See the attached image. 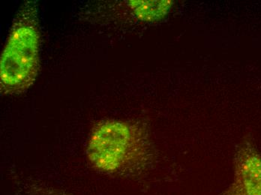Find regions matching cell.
<instances>
[{"label": "cell", "instance_id": "6da1fadb", "mask_svg": "<svg viewBox=\"0 0 261 195\" xmlns=\"http://www.w3.org/2000/svg\"><path fill=\"white\" fill-rule=\"evenodd\" d=\"M87 155L100 172L128 176L144 169L150 158L149 141L136 123L107 120L94 127L87 141Z\"/></svg>", "mask_w": 261, "mask_h": 195}, {"label": "cell", "instance_id": "7a4b0ae2", "mask_svg": "<svg viewBox=\"0 0 261 195\" xmlns=\"http://www.w3.org/2000/svg\"><path fill=\"white\" fill-rule=\"evenodd\" d=\"M40 32L36 1L22 5L12 23L0 58L2 95L13 96L27 91L39 69Z\"/></svg>", "mask_w": 261, "mask_h": 195}, {"label": "cell", "instance_id": "3957f363", "mask_svg": "<svg viewBox=\"0 0 261 195\" xmlns=\"http://www.w3.org/2000/svg\"><path fill=\"white\" fill-rule=\"evenodd\" d=\"M218 195H261V154L251 140L244 139L239 144L233 180Z\"/></svg>", "mask_w": 261, "mask_h": 195}, {"label": "cell", "instance_id": "277c9868", "mask_svg": "<svg viewBox=\"0 0 261 195\" xmlns=\"http://www.w3.org/2000/svg\"><path fill=\"white\" fill-rule=\"evenodd\" d=\"M128 6L139 20L145 22H154L162 20L170 12L173 2L162 1H129Z\"/></svg>", "mask_w": 261, "mask_h": 195}, {"label": "cell", "instance_id": "5b68a950", "mask_svg": "<svg viewBox=\"0 0 261 195\" xmlns=\"http://www.w3.org/2000/svg\"><path fill=\"white\" fill-rule=\"evenodd\" d=\"M22 193L23 195H75L43 183H27L22 189Z\"/></svg>", "mask_w": 261, "mask_h": 195}]
</instances>
